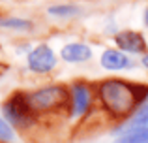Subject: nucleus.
<instances>
[{
	"instance_id": "1",
	"label": "nucleus",
	"mask_w": 148,
	"mask_h": 143,
	"mask_svg": "<svg viewBox=\"0 0 148 143\" xmlns=\"http://www.w3.org/2000/svg\"><path fill=\"white\" fill-rule=\"evenodd\" d=\"M99 100L107 113L124 119L135 111L143 98H148V88L133 85L124 79H105L99 83Z\"/></svg>"
},
{
	"instance_id": "2",
	"label": "nucleus",
	"mask_w": 148,
	"mask_h": 143,
	"mask_svg": "<svg viewBox=\"0 0 148 143\" xmlns=\"http://www.w3.org/2000/svg\"><path fill=\"white\" fill-rule=\"evenodd\" d=\"M69 94L68 88L60 87V85H49V87H41L38 90L26 94V102H28L30 109L34 113L38 111H53L56 107L68 104Z\"/></svg>"
},
{
	"instance_id": "3",
	"label": "nucleus",
	"mask_w": 148,
	"mask_h": 143,
	"mask_svg": "<svg viewBox=\"0 0 148 143\" xmlns=\"http://www.w3.org/2000/svg\"><path fill=\"white\" fill-rule=\"evenodd\" d=\"M4 115H6L8 122L11 126L17 128H28L34 121V111L30 109L26 96L23 94H15L4 104Z\"/></svg>"
},
{
	"instance_id": "4",
	"label": "nucleus",
	"mask_w": 148,
	"mask_h": 143,
	"mask_svg": "<svg viewBox=\"0 0 148 143\" xmlns=\"http://www.w3.org/2000/svg\"><path fill=\"white\" fill-rule=\"evenodd\" d=\"M56 66L54 51L45 44H40L28 53V68L36 73H47Z\"/></svg>"
},
{
	"instance_id": "5",
	"label": "nucleus",
	"mask_w": 148,
	"mask_h": 143,
	"mask_svg": "<svg viewBox=\"0 0 148 143\" xmlns=\"http://www.w3.org/2000/svg\"><path fill=\"white\" fill-rule=\"evenodd\" d=\"M114 44L118 45L120 51L126 53H145L146 51V41L141 32L135 30H122L114 36Z\"/></svg>"
},
{
	"instance_id": "6",
	"label": "nucleus",
	"mask_w": 148,
	"mask_h": 143,
	"mask_svg": "<svg viewBox=\"0 0 148 143\" xmlns=\"http://www.w3.org/2000/svg\"><path fill=\"white\" fill-rule=\"evenodd\" d=\"M101 66L105 70H126L131 66L130 57L120 49H105L101 53Z\"/></svg>"
},
{
	"instance_id": "7",
	"label": "nucleus",
	"mask_w": 148,
	"mask_h": 143,
	"mask_svg": "<svg viewBox=\"0 0 148 143\" xmlns=\"http://www.w3.org/2000/svg\"><path fill=\"white\" fill-rule=\"evenodd\" d=\"M60 57L66 62H71V64L86 62L88 59H92V49L84 44H66L60 51Z\"/></svg>"
},
{
	"instance_id": "8",
	"label": "nucleus",
	"mask_w": 148,
	"mask_h": 143,
	"mask_svg": "<svg viewBox=\"0 0 148 143\" xmlns=\"http://www.w3.org/2000/svg\"><path fill=\"white\" fill-rule=\"evenodd\" d=\"M90 90L84 83H75L71 87V104H73V115H84L90 107Z\"/></svg>"
},
{
	"instance_id": "9",
	"label": "nucleus",
	"mask_w": 148,
	"mask_h": 143,
	"mask_svg": "<svg viewBox=\"0 0 148 143\" xmlns=\"http://www.w3.org/2000/svg\"><path fill=\"white\" fill-rule=\"evenodd\" d=\"M114 143H148V126H133L120 134Z\"/></svg>"
},
{
	"instance_id": "10",
	"label": "nucleus",
	"mask_w": 148,
	"mask_h": 143,
	"mask_svg": "<svg viewBox=\"0 0 148 143\" xmlns=\"http://www.w3.org/2000/svg\"><path fill=\"white\" fill-rule=\"evenodd\" d=\"M0 26L2 28H15V30H28L32 26V23L19 17H6V19H0Z\"/></svg>"
},
{
	"instance_id": "11",
	"label": "nucleus",
	"mask_w": 148,
	"mask_h": 143,
	"mask_svg": "<svg viewBox=\"0 0 148 143\" xmlns=\"http://www.w3.org/2000/svg\"><path fill=\"white\" fill-rule=\"evenodd\" d=\"M47 11H49V15H54V17H71V15H77V13H79L77 6H71V4H60V6H51Z\"/></svg>"
},
{
	"instance_id": "12",
	"label": "nucleus",
	"mask_w": 148,
	"mask_h": 143,
	"mask_svg": "<svg viewBox=\"0 0 148 143\" xmlns=\"http://www.w3.org/2000/svg\"><path fill=\"white\" fill-rule=\"evenodd\" d=\"M131 124L133 126H148V98L141 104V107L135 111L133 119H131Z\"/></svg>"
},
{
	"instance_id": "13",
	"label": "nucleus",
	"mask_w": 148,
	"mask_h": 143,
	"mask_svg": "<svg viewBox=\"0 0 148 143\" xmlns=\"http://www.w3.org/2000/svg\"><path fill=\"white\" fill-rule=\"evenodd\" d=\"M15 140V132H13V126L6 121V119L0 117V141L4 143H11Z\"/></svg>"
},
{
	"instance_id": "14",
	"label": "nucleus",
	"mask_w": 148,
	"mask_h": 143,
	"mask_svg": "<svg viewBox=\"0 0 148 143\" xmlns=\"http://www.w3.org/2000/svg\"><path fill=\"white\" fill-rule=\"evenodd\" d=\"M143 66H145V68H148V53H146L145 57H143Z\"/></svg>"
},
{
	"instance_id": "15",
	"label": "nucleus",
	"mask_w": 148,
	"mask_h": 143,
	"mask_svg": "<svg viewBox=\"0 0 148 143\" xmlns=\"http://www.w3.org/2000/svg\"><path fill=\"white\" fill-rule=\"evenodd\" d=\"M145 25L148 26V8H146V11H145Z\"/></svg>"
}]
</instances>
